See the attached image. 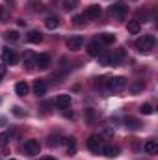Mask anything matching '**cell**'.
I'll list each match as a JSON object with an SVG mask.
<instances>
[{"label":"cell","instance_id":"obj_1","mask_svg":"<svg viewBox=\"0 0 158 160\" xmlns=\"http://www.w3.org/2000/svg\"><path fill=\"white\" fill-rule=\"evenodd\" d=\"M155 45H156V38L151 36V34L141 36V38H138V41H136V48H138V52H141V54L151 52V50L155 48Z\"/></svg>","mask_w":158,"mask_h":160},{"label":"cell","instance_id":"obj_2","mask_svg":"<svg viewBox=\"0 0 158 160\" xmlns=\"http://www.w3.org/2000/svg\"><path fill=\"white\" fill-rule=\"evenodd\" d=\"M128 13V6L125 2H116L114 6H110V15L114 19H125Z\"/></svg>","mask_w":158,"mask_h":160},{"label":"cell","instance_id":"obj_3","mask_svg":"<svg viewBox=\"0 0 158 160\" xmlns=\"http://www.w3.org/2000/svg\"><path fill=\"white\" fill-rule=\"evenodd\" d=\"M22 149H24V153L28 157H37L41 153V145H39L37 140H26L24 145H22Z\"/></svg>","mask_w":158,"mask_h":160},{"label":"cell","instance_id":"obj_4","mask_svg":"<svg viewBox=\"0 0 158 160\" xmlns=\"http://www.w3.org/2000/svg\"><path fill=\"white\" fill-rule=\"evenodd\" d=\"M106 86L110 91H121L126 88V78L125 77H114V78L106 80Z\"/></svg>","mask_w":158,"mask_h":160},{"label":"cell","instance_id":"obj_5","mask_svg":"<svg viewBox=\"0 0 158 160\" xmlns=\"http://www.w3.org/2000/svg\"><path fill=\"white\" fill-rule=\"evenodd\" d=\"M101 13H102V9H101V6H97V4H93V6H87L86 9H84V19L86 21H95V19H99L101 17Z\"/></svg>","mask_w":158,"mask_h":160},{"label":"cell","instance_id":"obj_6","mask_svg":"<svg viewBox=\"0 0 158 160\" xmlns=\"http://www.w3.org/2000/svg\"><path fill=\"white\" fill-rule=\"evenodd\" d=\"M97 58H99V63H101V65H106V67L119 63L117 60H116V54H114V52H101Z\"/></svg>","mask_w":158,"mask_h":160},{"label":"cell","instance_id":"obj_7","mask_svg":"<svg viewBox=\"0 0 158 160\" xmlns=\"http://www.w3.org/2000/svg\"><path fill=\"white\" fill-rule=\"evenodd\" d=\"M87 149L91 151V153H99L101 149H102V138L101 136H89V140H87Z\"/></svg>","mask_w":158,"mask_h":160},{"label":"cell","instance_id":"obj_8","mask_svg":"<svg viewBox=\"0 0 158 160\" xmlns=\"http://www.w3.org/2000/svg\"><path fill=\"white\" fill-rule=\"evenodd\" d=\"M2 62L7 65H13V63H17V54H15V50H11V48H7V47H4L2 48Z\"/></svg>","mask_w":158,"mask_h":160},{"label":"cell","instance_id":"obj_9","mask_svg":"<svg viewBox=\"0 0 158 160\" xmlns=\"http://www.w3.org/2000/svg\"><path fill=\"white\" fill-rule=\"evenodd\" d=\"M82 45H84V38L82 36H73V38H69L67 39V48L71 50V52H77L82 48Z\"/></svg>","mask_w":158,"mask_h":160},{"label":"cell","instance_id":"obj_10","mask_svg":"<svg viewBox=\"0 0 158 160\" xmlns=\"http://www.w3.org/2000/svg\"><path fill=\"white\" fill-rule=\"evenodd\" d=\"M36 58H37L36 52H32V50H24V54H22V63H24L28 69H34V67H36Z\"/></svg>","mask_w":158,"mask_h":160},{"label":"cell","instance_id":"obj_11","mask_svg":"<svg viewBox=\"0 0 158 160\" xmlns=\"http://www.w3.org/2000/svg\"><path fill=\"white\" fill-rule=\"evenodd\" d=\"M56 106L62 108V110H67V108L71 106V95H67V93L58 95V99H56Z\"/></svg>","mask_w":158,"mask_h":160},{"label":"cell","instance_id":"obj_12","mask_svg":"<svg viewBox=\"0 0 158 160\" xmlns=\"http://www.w3.org/2000/svg\"><path fill=\"white\" fill-rule=\"evenodd\" d=\"M102 52V45L99 43V41H91V43H87V54L89 56H93V58H97L99 54Z\"/></svg>","mask_w":158,"mask_h":160},{"label":"cell","instance_id":"obj_13","mask_svg":"<svg viewBox=\"0 0 158 160\" xmlns=\"http://www.w3.org/2000/svg\"><path fill=\"white\" fill-rule=\"evenodd\" d=\"M50 62H52V60H50V56H48V54H39V56L36 58V67H39V69L45 71V69H48V67H50Z\"/></svg>","mask_w":158,"mask_h":160},{"label":"cell","instance_id":"obj_14","mask_svg":"<svg viewBox=\"0 0 158 160\" xmlns=\"http://www.w3.org/2000/svg\"><path fill=\"white\" fill-rule=\"evenodd\" d=\"M101 153L104 157H108V158H116V157H119V147L117 145H104L101 149Z\"/></svg>","mask_w":158,"mask_h":160},{"label":"cell","instance_id":"obj_15","mask_svg":"<svg viewBox=\"0 0 158 160\" xmlns=\"http://www.w3.org/2000/svg\"><path fill=\"white\" fill-rule=\"evenodd\" d=\"M28 91H30V86H28L26 82H17V84H15V93H17L19 97H26Z\"/></svg>","mask_w":158,"mask_h":160},{"label":"cell","instance_id":"obj_16","mask_svg":"<svg viewBox=\"0 0 158 160\" xmlns=\"http://www.w3.org/2000/svg\"><path fill=\"white\" fill-rule=\"evenodd\" d=\"M32 89H34V93H36L37 97H43V95L47 93V84H45L43 80H36V82H34V88H32Z\"/></svg>","mask_w":158,"mask_h":160},{"label":"cell","instance_id":"obj_17","mask_svg":"<svg viewBox=\"0 0 158 160\" xmlns=\"http://www.w3.org/2000/svg\"><path fill=\"white\" fill-rule=\"evenodd\" d=\"M45 26H47L48 30L58 28V26H60V17H58V15H50V17H47V19H45Z\"/></svg>","mask_w":158,"mask_h":160},{"label":"cell","instance_id":"obj_18","mask_svg":"<svg viewBox=\"0 0 158 160\" xmlns=\"http://www.w3.org/2000/svg\"><path fill=\"white\" fill-rule=\"evenodd\" d=\"M99 43H101V45H114V43H116V36H114V34H108V32H104V34H101V36H99Z\"/></svg>","mask_w":158,"mask_h":160},{"label":"cell","instance_id":"obj_19","mask_svg":"<svg viewBox=\"0 0 158 160\" xmlns=\"http://www.w3.org/2000/svg\"><path fill=\"white\" fill-rule=\"evenodd\" d=\"M143 151L147 153V155H156L158 153V143L155 140H149V142H145V145H143Z\"/></svg>","mask_w":158,"mask_h":160},{"label":"cell","instance_id":"obj_20","mask_svg":"<svg viewBox=\"0 0 158 160\" xmlns=\"http://www.w3.org/2000/svg\"><path fill=\"white\" fill-rule=\"evenodd\" d=\"M126 30H128V34H134V36H136V34H140L141 24H140L136 19H134V21H128V22H126Z\"/></svg>","mask_w":158,"mask_h":160},{"label":"cell","instance_id":"obj_21","mask_svg":"<svg viewBox=\"0 0 158 160\" xmlns=\"http://www.w3.org/2000/svg\"><path fill=\"white\" fill-rule=\"evenodd\" d=\"M26 39L30 41V43H41V41H43V34L37 32V30H32V32H28Z\"/></svg>","mask_w":158,"mask_h":160},{"label":"cell","instance_id":"obj_22","mask_svg":"<svg viewBox=\"0 0 158 160\" xmlns=\"http://www.w3.org/2000/svg\"><path fill=\"white\" fill-rule=\"evenodd\" d=\"M125 125H126V128H130V130L141 128V123H140L138 119H134V118H126V119H125Z\"/></svg>","mask_w":158,"mask_h":160},{"label":"cell","instance_id":"obj_23","mask_svg":"<svg viewBox=\"0 0 158 160\" xmlns=\"http://www.w3.org/2000/svg\"><path fill=\"white\" fill-rule=\"evenodd\" d=\"M4 39L9 41V43H15V41H19V32H15V30L6 32V34H4Z\"/></svg>","mask_w":158,"mask_h":160},{"label":"cell","instance_id":"obj_24","mask_svg":"<svg viewBox=\"0 0 158 160\" xmlns=\"http://www.w3.org/2000/svg\"><path fill=\"white\" fill-rule=\"evenodd\" d=\"M9 21V9L6 6H0V22H7Z\"/></svg>","mask_w":158,"mask_h":160},{"label":"cell","instance_id":"obj_25","mask_svg":"<svg viewBox=\"0 0 158 160\" xmlns=\"http://www.w3.org/2000/svg\"><path fill=\"white\" fill-rule=\"evenodd\" d=\"M140 112H141L143 116H151V114L155 112V108H153L151 104H147V102H145V104H141V106H140Z\"/></svg>","mask_w":158,"mask_h":160},{"label":"cell","instance_id":"obj_26","mask_svg":"<svg viewBox=\"0 0 158 160\" xmlns=\"http://www.w3.org/2000/svg\"><path fill=\"white\" fill-rule=\"evenodd\" d=\"M62 143H63V140H62L60 136H50V138H48V145H50V147H58V145H62Z\"/></svg>","mask_w":158,"mask_h":160},{"label":"cell","instance_id":"obj_27","mask_svg":"<svg viewBox=\"0 0 158 160\" xmlns=\"http://www.w3.org/2000/svg\"><path fill=\"white\" fill-rule=\"evenodd\" d=\"M63 143L67 145V149H69L71 153H75V145H77V142H75V138H63Z\"/></svg>","mask_w":158,"mask_h":160},{"label":"cell","instance_id":"obj_28","mask_svg":"<svg viewBox=\"0 0 158 160\" xmlns=\"http://www.w3.org/2000/svg\"><path fill=\"white\" fill-rule=\"evenodd\" d=\"M73 24H75V26H84V24H86V19H84V15H82V13L73 17Z\"/></svg>","mask_w":158,"mask_h":160},{"label":"cell","instance_id":"obj_29","mask_svg":"<svg viewBox=\"0 0 158 160\" xmlns=\"http://www.w3.org/2000/svg\"><path fill=\"white\" fill-rule=\"evenodd\" d=\"M9 142V132H0V147H6Z\"/></svg>","mask_w":158,"mask_h":160},{"label":"cell","instance_id":"obj_30","mask_svg":"<svg viewBox=\"0 0 158 160\" xmlns=\"http://www.w3.org/2000/svg\"><path fill=\"white\" fill-rule=\"evenodd\" d=\"M77 4H78V0H63L65 9H73V8H77Z\"/></svg>","mask_w":158,"mask_h":160},{"label":"cell","instance_id":"obj_31","mask_svg":"<svg viewBox=\"0 0 158 160\" xmlns=\"http://www.w3.org/2000/svg\"><path fill=\"white\" fill-rule=\"evenodd\" d=\"M143 86H145L143 82H136V84L130 88V91H132V93H138V91H141V89H143Z\"/></svg>","mask_w":158,"mask_h":160},{"label":"cell","instance_id":"obj_32","mask_svg":"<svg viewBox=\"0 0 158 160\" xmlns=\"http://www.w3.org/2000/svg\"><path fill=\"white\" fill-rule=\"evenodd\" d=\"M13 114H15L17 118H22V116H24V112H22L19 106H13Z\"/></svg>","mask_w":158,"mask_h":160},{"label":"cell","instance_id":"obj_33","mask_svg":"<svg viewBox=\"0 0 158 160\" xmlns=\"http://www.w3.org/2000/svg\"><path fill=\"white\" fill-rule=\"evenodd\" d=\"M6 71H7V67H6V63H0V80L6 77Z\"/></svg>","mask_w":158,"mask_h":160},{"label":"cell","instance_id":"obj_34","mask_svg":"<svg viewBox=\"0 0 158 160\" xmlns=\"http://www.w3.org/2000/svg\"><path fill=\"white\" fill-rule=\"evenodd\" d=\"M41 160H56V158H50V157H47V158H41Z\"/></svg>","mask_w":158,"mask_h":160},{"label":"cell","instance_id":"obj_35","mask_svg":"<svg viewBox=\"0 0 158 160\" xmlns=\"http://www.w3.org/2000/svg\"><path fill=\"white\" fill-rule=\"evenodd\" d=\"M6 2H9V4H13V2H15V0H6Z\"/></svg>","mask_w":158,"mask_h":160},{"label":"cell","instance_id":"obj_36","mask_svg":"<svg viewBox=\"0 0 158 160\" xmlns=\"http://www.w3.org/2000/svg\"><path fill=\"white\" fill-rule=\"evenodd\" d=\"M9 160H15V158H9Z\"/></svg>","mask_w":158,"mask_h":160}]
</instances>
